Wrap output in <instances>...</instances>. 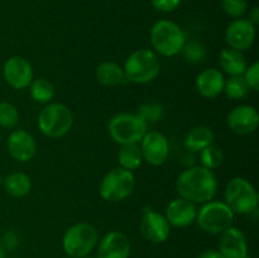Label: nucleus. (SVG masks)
<instances>
[{"label": "nucleus", "instance_id": "obj_1", "mask_svg": "<svg viewBox=\"0 0 259 258\" xmlns=\"http://www.w3.org/2000/svg\"><path fill=\"white\" fill-rule=\"evenodd\" d=\"M180 196L194 204L211 201L218 192V179L212 169L192 166L180 174L176 181Z\"/></svg>", "mask_w": 259, "mask_h": 258}, {"label": "nucleus", "instance_id": "obj_2", "mask_svg": "<svg viewBox=\"0 0 259 258\" xmlns=\"http://www.w3.org/2000/svg\"><path fill=\"white\" fill-rule=\"evenodd\" d=\"M161 62L157 53L152 50L141 48L134 51L124 63L125 78L134 83H148L158 76Z\"/></svg>", "mask_w": 259, "mask_h": 258}, {"label": "nucleus", "instance_id": "obj_3", "mask_svg": "<svg viewBox=\"0 0 259 258\" xmlns=\"http://www.w3.org/2000/svg\"><path fill=\"white\" fill-rule=\"evenodd\" d=\"M151 43L154 52L166 57H172L181 52L186 43V35L179 24L172 20L161 19L152 27Z\"/></svg>", "mask_w": 259, "mask_h": 258}, {"label": "nucleus", "instance_id": "obj_4", "mask_svg": "<svg viewBox=\"0 0 259 258\" xmlns=\"http://www.w3.org/2000/svg\"><path fill=\"white\" fill-rule=\"evenodd\" d=\"M225 204L234 214L248 215L258 207L257 190L248 180L234 177L225 186Z\"/></svg>", "mask_w": 259, "mask_h": 258}, {"label": "nucleus", "instance_id": "obj_5", "mask_svg": "<svg viewBox=\"0 0 259 258\" xmlns=\"http://www.w3.org/2000/svg\"><path fill=\"white\" fill-rule=\"evenodd\" d=\"M108 132L110 138L120 146L138 144L147 133V123L138 114H115L109 120Z\"/></svg>", "mask_w": 259, "mask_h": 258}, {"label": "nucleus", "instance_id": "obj_6", "mask_svg": "<svg viewBox=\"0 0 259 258\" xmlns=\"http://www.w3.org/2000/svg\"><path fill=\"white\" fill-rule=\"evenodd\" d=\"M99 233L94 225L89 223H77L68 228L62 238V248L71 258H81L96 247Z\"/></svg>", "mask_w": 259, "mask_h": 258}, {"label": "nucleus", "instance_id": "obj_7", "mask_svg": "<svg viewBox=\"0 0 259 258\" xmlns=\"http://www.w3.org/2000/svg\"><path fill=\"white\" fill-rule=\"evenodd\" d=\"M73 115L61 103H48L38 115V128L48 138H61L71 131Z\"/></svg>", "mask_w": 259, "mask_h": 258}, {"label": "nucleus", "instance_id": "obj_8", "mask_svg": "<svg viewBox=\"0 0 259 258\" xmlns=\"http://www.w3.org/2000/svg\"><path fill=\"white\" fill-rule=\"evenodd\" d=\"M234 212L223 201H207L197 210L196 220L199 228L209 234H222L234 223Z\"/></svg>", "mask_w": 259, "mask_h": 258}, {"label": "nucleus", "instance_id": "obj_9", "mask_svg": "<svg viewBox=\"0 0 259 258\" xmlns=\"http://www.w3.org/2000/svg\"><path fill=\"white\" fill-rule=\"evenodd\" d=\"M136 186V177L133 172L121 167L110 169L103 177L99 186L101 199L110 202H119L125 200L133 192Z\"/></svg>", "mask_w": 259, "mask_h": 258}, {"label": "nucleus", "instance_id": "obj_10", "mask_svg": "<svg viewBox=\"0 0 259 258\" xmlns=\"http://www.w3.org/2000/svg\"><path fill=\"white\" fill-rule=\"evenodd\" d=\"M139 229L144 239L151 243H163L168 239L171 225L168 224L164 215L154 211L152 207L146 206L142 211Z\"/></svg>", "mask_w": 259, "mask_h": 258}, {"label": "nucleus", "instance_id": "obj_11", "mask_svg": "<svg viewBox=\"0 0 259 258\" xmlns=\"http://www.w3.org/2000/svg\"><path fill=\"white\" fill-rule=\"evenodd\" d=\"M141 152L143 161L152 166H161L167 161L169 154V144L166 137L159 132H147L142 138Z\"/></svg>", "mask_w": 259, "mask_h": 258}, {"label": "nucleus", "instance_id": "obj_12", "mask_svg": "<svg viewBox=\"0 0 259 258\" xmlns=\"http://www.w3.org/2000/svg\"><path fill=\"white\" fill-rule=\"evenodd\" d=\"M3 75L10 88L24 90L33 81V67L27 58L13 56L4 63Z\"/></svg>", "mask_w": 259, "mask_h": 258}, {"label": "nucleus", "instance_id": "obj_13", "mask_svg": "<svg viewBox=\"0 0 259 258\" xmlns=\"http://www.w3.org/2000/svg\"><path fill=\"white\" fill-rule=\"evenodd\" d=\"M225 40L233 50H249L255 40V27L244 18L234 19L225 30Z\"/></svg>", "mask_w": 259, "mask_h": 258}, {"label": "nucleus", "instance_id": "obj_14", "mask_svg": "<svg viewBox=\"0 0 259 258\" xmlns=\"http://www.w3.org/2000/svg\"><path fill=\"white\" fill-rule=\"evenodd\" d=\"M227 124L232 132L239 136H247L258 128L259 114L254 106H235L227 118Z\"/></svg>", "mask_w": 259, "mask_h": 258}, {"label": "nucleus", "instance_id": "obj_15", "mask_svg": "<svg viewBox=\"0 0 259 258\" xmlns=\"http://www.w3.org/2000/svg\"><path fill=\"white\" fill-rule=\"evenodd\" d=\"M10 157L18 162H28L37 153V143L32 134L24 129H15L10 133L7 143Z\"/></svg>", "mask_w": 259, "mask_h": 258}, {"label": "nucleus", "instance_id": "obj_16", "mask_svg": "<svg viewBox=\"0 0 259 258\" xmlns=\"http://www.w3.org/2000/svg\"><path fill=\"white\" fill-rule=\"evenodd\" d=\"M196 214L197 209L194 202L180 196L167 205L164 218L172 227L186 228L196 220Z\"/></svg>", "mask_w": 259, "mask_h": 258}, {"label": "nucleus", "instance_id": "obj_17", "mask_svg": "<svg viewBox=\"0 0 259 258\" xmlns=\"http://www.w3.org/2000/svg\"><path fill=\"white\" fill-rule=\"evenodd\" d=\"M131 242L124 233L113 230L103 237L98 245V258H129Z\"/></svg>", "mask_w": 259, "mask_h": 258}, {"label": "nucleus", "instance_id": "obj_18", "mask_svg": "<svg viewBox=\"0 0 259 258\" xmlns=\"http://www.w3.org/2000/svg\"><path fill=\"white\" fill-rule=\"evenodd\" d=\"M219 252L225 258H248V244L239 228L230 227L220 234Z\"/></svg>", "mask_w": 259, "mask_h": 258}, {"label": "nucleus", "instance_id": "obj_19", "mask_svg": "<svg viewBox=\"0 0 259 258\" xmlns=\"http://www.w3.org/2000/svg\"><path fill=\"white\" fill-rule=\"evenodd\" d=\"M225 78L222 71L218 68H205L196 78V89L202 98H218L224 90Z\"/></svg>", "mask_w": 259, "mask_h": 258}, {"label": "nucleus", "instance_id": "obj_20", "mask_svg": "<svg viewBox=\"0 0 259 258\" xmlns=\"http://www.w3.org/2000/svg\"><path fill=\"white\" fill-rule=\"evenodd\" d=\"M219 65L224 72L230 76H242L248 63L240 51L228 47L222 50L219 55Z\"/></svg>", "mask_w": 259, "mask_h": 258}, {"label": "nucleus", "instance_id": "obj_21", "mask_svg": "<svg viewBox=\"0 0 259 258\" xmlns=\"http://www.w3.org/2000/svg\"><path fill=\"white\" fill-rule=\"evenodd\" d=\"M95 76L96 80L104 86H116L126 81L123 67H120L118 63L111 62V61L101 62L96 67Z\"/></svg>", "mask_w": 259, "mask_h": 258}, {"label": "nucleus", "instance_id": "obj_22", "mask_svg": "<svg viewBox=\"0 0 259 258\" xmlns=\"http://www.w3.org/2000/svg\"><path fill=\"white\" fill-rule=\"evenodd\" d=\"M214 143V132L205 125L195 126L185 138V148L189 152H201L207 146Z\"/></svg>", "mask_w": 259, "mask_h": 258}, {"label": "nucleus", "instance_id": "obj_23", "mask_svg": "<svg viewBox=\"0 0 259 258\" xmlns=\"http://www.w3.org/2000/svg\"><path fill=\"white\" fill-rule=\"evenodd\" d=\"M4 189L10 196L13 197H23L29 194L32 189V181L27 174L23 172H13L8 175L3 181Z\"/></svg>", "mask_w": 259, "mask_h": 258}, {"label": "nucleus", "instance_id": "obj_24", "mask_svg": "<svg viewBox=\"0 0 259 258\" xmlns=\"http://www.w3.org/2000/svg\"><path fill=\"white\" fill-rule=\"evenodd\" d=\"M118 159L121 168L133 172L141 167L143 156L138 144H123L118 151Z\"/></svg>", "mask_w": 259, "mask_h": 258}, {"label": "nucleus", "instance_id": "obj_25", "mask_svg": "<svg viewBox=\"0 0 259 258\" xmlns=\"http://www.w3.org/2000/svg\"><path fill=\"white\" fill-rule=\"evenodd\" d=\"M30 98L39 104H48L55 98V86L47 78H35L29 85Z\"/></svg>", "mask_w": 259, "mask_h": 258}, {"label": "nucleus", "instance_id": "obj_26", "mask_svg": "<svg viewBox=\"0 0 259 258\" xmlns=\"http://www.w3.org/2000/svg\"><path fill=\"white\" fill-rule=\"evenodd\" d=\"M249 88H248L247 82H245L244 77L242 76H230L224 83V90L225 95L232 100H239L247 96Z\"/></svg>", "mask_w": 259, "mask_h": 258}, {"label": "nucleus", "instance_id": "obj_27", "mask_svg": "<svg viewBox=\"0 0 259 258\" xmlns=\"http://www.w3.org/2000/svg\"><path fill=\"white\" fill-rule=\"evenodd\" d=\"M199 153L201 166L209 169L218 168L223 163V159H224V152L222 151L220 147L215 146V144H210Z\"/></svg>", "mask_w": 259, "mask_h": 258}, {"label": "nucleus", "instance_id": "obj_28", "mask_svg": "<svg viewBox=\"0 0 259 258\" xmlns=\"http://www.w3.org/2000/svg\"><path fill=\"white\" fill-rule=\"evenodd\" d=\"M19 123L18 109L8 101L0 103V126L5 129H13Z\"/></svg>", "mask_w": 259, "mask_h": 258}, {"label": "nucleus", "instance_id": "obj_29", "mask_svg": "<svg viewBox=\"0 0 259 258\" xmlns=\"http://www.w3.org/2000/svg\"><path fill=\"white\" fill-rule=\"evenodd\" d=\"M185 60L190 63H200L206 57V48L204 45L196 40H191L189 43H185V46L181 50Z\"/></svg>", "mask_w": 259, "mask_h": 258}, {"label": "nucleus", "instance_id": "obj_30", "mask_svg": "<svg viewBox=\"0 0 259 258\" xmlns=\"http://www.w3.org/2000/svg\"><path fill=\"white\" fill-rule=\"evenodd\" d=\"M220 4L225 14L235 19L242 18L248 12L247 0H220Z\"/></svg>", "mask_w": 259, "mask_h": 258}, {"label": "nucleus", "instance_id": "obj_31", "mask_svg": "<svg viewBox=\"0 0 259 258\" xmlns=\"http://www.w3.org/2000/svg\"><path fill=\"white\" fill-rule=\"evenodd\" d=\"M137 114H138L147 124L154 123V121L159 120V119L162 118V115H163V108H162L159 104H144V105L139 106Z\"/></svg>", "mask_w": 259, "mask_h": 258}, {"label": "nucleus", "instance_id": "obj_32", "mask_svg": "<svg viewBox=\"0 0 259 258\" xmlns=\"http://www.w3.org/2000/svg\"><path fill=\"white\" fill-rule=\"evenodd\" d=\"M245 82H247L248 88L252 90H259V62H253L252 65L247 66L244 73H243Z\"/></svg>", "mask_w": 259, "mask_h": 258}, {"label": "nucleus", "instance_id": "obj_33", "mask_svg": "<svg viewBox=\"0 0 259 258\" xmlns=\"http://www.w3.org/2000/svg\"><path fill=\"white\" fill-rule=\"evenodd\" d=\"M181 4V0H152V5L159 13H171Z\"/></svg>", "mask_w": 259, "mask_h": 258}, {"label": "nucleus", "instance_id": "obj_34", "mask_svg": "<svg viewBox=\"0 0 259 258\" xmlns=\"http://www.w3.org/2000/svg\"><path fill=\"white\" fill-rule=\"evenodd\" d=\"M197 258H225V257L219 252V250L209 249V250H205V252H202Z\"/></svg>", "mask_w": 259, "mask_h": 258}, {"label": "nucleus", "instance_id": "obj_35", "mask_svg": "<svg viewBox=\"0 0 259 258\" xmlns=\"http://www.w3.org/2000/svg\"><path fill=\"white\" fill-rule=\"evenodd\" d=\"M248 20H249V22L252 23L254 27L258 24V23H259V8L258 7H254L252 10H250V12H249V19H248Z\"/></svg>", "mask_w": 259, "mask_h": 258}, {"label": "nucleus", "instance_id": "obj_36", "mask_svg": "<svg viewBox=\"0 0 259 258\" xmlns=\"http://www.w3.org/2000/svg\"><path fill=\"white\" fill-rule=\"evenodd\" d=\"M0 258H5V255H4V250L2 249V247H0Z\"/></svg>", "mask_w": 259, "mask_h": 258}, {"label": "nucleus", "instance_id": "obj_37", "mask_svg": "<svg viewBox=\"0 0 259 258\" xmlns=\"http://www.w3.org/2000/svg\"><path fill=\"white\" fill-rule=\"evenodd\" d=\"M3 181H4V179H3L2 175H0V186H2V185H3Z\"/></svg>", "mask_w": 259, "mask_h": 258}, {"label": "nucleus", "instance_id": "obj_38", "mask_svg": "<svg viewBox=\"0 0 259 258\" xmlns=\"http://www.w3.org/2000/svg\"><path fill=\"white\" fill-rule=\"evenodd\" d=\"M81 258H94V257H89V255H85V257H81Z\"/></svg>", "mask_w": 259, "mask_h": 258}]
</instances>
